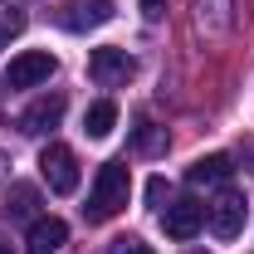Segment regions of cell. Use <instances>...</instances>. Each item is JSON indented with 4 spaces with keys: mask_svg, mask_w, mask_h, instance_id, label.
I'll return each mask as SVG.
<instances>
[{
    "mask_svg": "<svg viewBox=\"0 0 254 254\" xmlns=\"http://www.w3.org/2000/svg\"><path fill=\"white\" fill-rule=\"evenodd\" d=\"M127 195H132V176H127L123 161H103L93 176V190H88V220H113L118 210L127 205Z\"/></svg>",
    "mask_w": 254,
    "mask_h": 254,
    "instance_id": "cell-1",
    "label": "cell"
},
{
    "mask_svg": "<svg viewBox=\"0 0 254 254\" xmlns=\"http://www.w3.org/2000/svg\"><path fill=\"white\" fill-rule=\"evenodd\" d=\"M39 176L49 181L54 195H73V190H78V157H73L64 142H49V147L39 152Z\"/></svg>",
    "mask_w": 254,
    "mask_h": 254,
    "instance_id": "cell-2",
    "label": "cell"
},
{
    "mask_svg": "<svg viewBox=\"0 0 254 254\" xmlns=\"http://www.w3.org/2000/svg\"><path fill=\"white\" fill-rule=\"evenodd\" d=\"M59 68V59L49 49H25L15 54L10 68H5V88H34V83H49V73Z\"/></svg>",
    "mask_w": 254,
    "mask_h": 254,
    "instance_id": "cell-3",
    "label": "cell"
},
{
    "mask_svg": "<svg viewBox=\"0 0 254 254\" xmlns=\"http://www.w3.org/2000/svg\"><path fill=\"white\" fill-rule=\"evenodd\" d=\"M132 54L127 49H113V44H103V49H93L88 54V73H93V83H103V88H118V83H127L132 78Z\"/></svg>",
    "mask_w": 254,
    "mask_h": 254,
    "instance_id": "cell-4",
    "label": "cell"
},
{
    "mask_svg": "<svg viewBox=\"0 0 254 254\" xmlns=\"http://www.w3.org/2000/svg\"><path fill=\"white\" fill-rule=\"evenodd\" d=\"M108 20H113V0H64V10H59V25L73 30V34L98 30Z\"/></svg>",
    "mask_w": 254,
    "mask_h": 254,
    "instance_id": "cell-5",
    "label": "cell"
},
{
    "mask_svg": "<svg viewBox=\"0 0 254 254\" xmlns=\"http://www.w3.org/2000/svg\"><path fill=\"white\" fill-rule=\"evenodd\" d=\"M161 225H166V235L171 240H195L200 235V225H205V205L200 200H171L166 210H161Z\"/></svg>",
    "mask_w": 254,
    "mask_h": 254,
    "instance_id": "cell-6",
    "label": "cell"
},
{
    "mask_svg": "<svg viewBox=\"0 0 254 254\" xmlns=\"http://www.w3.org/2000/svg\"><path fill=\"white\" fill-rule=\"evenodd\" d=\"M205 220H210V230H215V240H235V235L245 230V195L225 190L215 205H205Z\"/></svg>",
    "mask_w": 254,
    "mask_h": 254,
    "instance_id": "cell-7",
    "label": "cell"
},
{
    "mask_svg": "<svg viewBox=\"0 0 254 254\" xmlns=\"http://www.w3.org/2000/svg\"><path fill=\"white\" fill-rule=\"evenodd\" d=\"M64 93H44V98H34L30 108H25V118H20V127L25 132H34V137H44V132H54V127L64 123Z\"/></svg>",
    "mask_w": 254,
    "mask_h": 254,
    "instance_id": "cell-8",
    "label": "cell"
},
{
    "mask_svg": "<svg viewBox=\"0 0 254 254\" xmlns=\"http://www.w3.org/2000/svg\"><path fill=\"white\" fill-rule=\"evenodd\" d=\"M235 25V0H195V30L205 39H225Z\"/></svg>",
    "mask_w": 254,
    "mask_h": 254,
    "instance_id": "cell-9",
    "label": "cell"
},
{
    "mask_svg": "<svg viewBox=\"0 0 254 254\" xmlns=\"http://www.w3.org/2000/svg\"><path fill=\"white\" fill-rule=\"evenodd\" d=\"M68 245V225L59 220V215H39V220L30 225V240H25V250L30 254H54Z\"/></svg>",
    "mask_w": 254,
    "mask_h": 254,
    "instance_id": "cell-10",
    "label": "cell"
},
{
    "mask_svg": "<svg viewBox=\"0 0 254 254\" xmlns=\"http://www.w3.org/2000/svg\"><path fill=\"white\" fill-rule=\"evenodd\" d=\"M230 176H235V161L225 157V152H210V157H200V161L186 171L190 186H225Z\"/></svg>",
    "mask_w": 254,
    "mask_h": 254,
    "instance_id": "cell-11",
    "label": "cell"
},
{
    "mask_svg": "<svg viewBox=\"0 0 254 254\" xmlns=\"http://www.w3.org/2000/svg\"><path fill=\"white\" fill-rule=\"evenodd\" d=\"M34 205H39V190H34V186H10L0 210H5L10 220H25V215H34Z\"/></svg>",
    "mask_w": 254,
    "mask_h": 254,
    "instance_id": "cell-12",
    "label": "cell"
},
{
    "mask_svg": "<svg viewBox=\"0 0 254 254\" xmlns=\"http://www.w3.org/2000/svg\"><path fill=\"white\" fill-rule=\"evenodd\" d=\"M113 127H118V103H108V98L93 103V108H88V118H83V132H88V137H108Z\"/></svg>",
    "mask_w": 254,
    "mask_h": 254,
    "instance_id": "cell-13",
    "label": "cell"
},
{
    "mask_svg": "<svg viewBox=\"0 0 254 254\" xmlns=\"http://www.w3.org/2000/svg\"><path fill=\"white\" fill-rule=\"evenodd\" d=\"M161 147H166V132H161L157 123H147V118H142V123H137V152H147V157H152V152H161Z\"/></svg>",
    "mask_w": 254,
    "mask_h": 254,
    "instance_id": "cell-14",
    "label": "cell"
},
{
    "mask_svg": "<svg viewBox=\"0 0 254 254\" xmlns=\"http://www.w3.org/2000/svg\"><path fill=\"white\" fill-rule=\"evenodd\" d=\"M118 254H152V245H142V240H118Z\"/></svg>",
    "mask_w": 254,
    "mask_h": 254,
    "instance_id": "cell-15",
    "label": "cell"
},
{
    "mask_svg": "<svg viewBox=\"0 0 254 254\" xmlns=\"http://www.w3.org/2000/svg\"><path fill=\"white\" fill-rule=\"evenodd\" d=\"M142 15H147V20H161V15H166V0H142Z\"/></svg>",
    "mask_w": 254,
    "mask_h": 254,
    "instance_id": "cell-16",
    "label": "cell"
},
{
    "mask_svg": "<svg viewBox=\"0 0 254 254\" xmlns=\"http://www.w3.org/2000/svg\"><path fill=\"white\" fill-rule=\"evenodd\" d=\"M161 195H166V181H161V176H157V181H147V200H152V205H157Z\"/></svg>",
    "mask_w": 254,
    "mask_h": 254,
    "instance_id": "cell-17",
    "label": "cell"
},
{
    "mask_svg": "<svg viewBox=\"0 0 254 254\" xmlns=\"http://www.w3.org/2000/svg\"><path fill=\"white\" fill-rule=\"evenodd\" d=\"M0 254H15V250H10V245H5V240H0Z\"/></svg>",
    "mask_w": 254,
    "mask_h": 254,
    "instance_id": "cell-18",
    "label": "cell"
},
{
    "mask_svg": "<svg viewBox=\"0 0 254 254\" xmlns=\"http://www.w3.org/2000/svg\"><path fill=\"white\" fill-rule=\"evenodd\" d=\"M10 5H15V0H10Z\"/></svg>",
    "mask_w": 254,
    "mask_h": 254,
    "instance_id": "cell-19",
    "label": "cell"
}]
</instances>
